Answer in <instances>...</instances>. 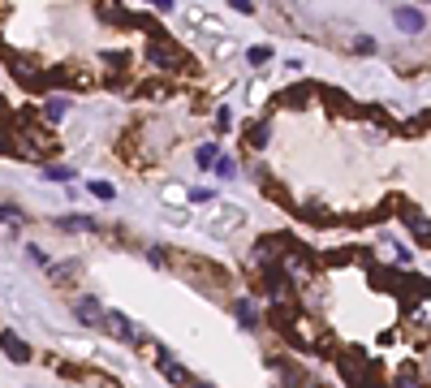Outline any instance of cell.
I'll return each instance as SVG.
<instances>
[{"label":"cell","instance_id":"29","mask_svg":"<svg viewBox=\"0 0 431 388\" xmlns=\"http://www.w3.org/2000/svg\"><path fill=\"white\" fill-rule=\"evenodd\" d=\"M229 125H233V117H229V108H220V113H216V129H220V134H224V129H229Z\"/></svg>","mask_w":431,"mask_h":388},{"label":"cell","instance_id":"7","mask_svg":"<svg viewBox=\"0 0 431 388\" xmlns=\"http://www.w3.org/2000/svg\"><path fill=\"white\" fill-rule=\"evenodd\" d=\"M73 315H78V324H87V328H99L104 324V306H99L95 298H78L73 302Z\"/></svg>","mask_w":431,"mask_h":388},{"label":"cell","instance_id":"4","mask_svg":"<svg viewBox=\"0 0 431 388\" xmlns=\"http://www.w3.org/2000/svg\"><path fill=\"white\" fill-rule=\"evenodd\" d=\"M397 203H401V220H405V229H410L418 242H431V220L418 212V207H410L405 199H397Z\"/></svg>","mask_w":431,"mask_h":388},{"label":"cell","instance_id":"16","mask_svg":"<svg viewBox=\"0 0 431 388\" xmlns=\"http://www.w3.org/2000/svg\"><path fill=\"white\" fill-rule=\"evenodd\" d=\"M138 95H143V99H168V95H173V82H168V78H151V82L138 87Z\"/></svg>","mask_w":431,"mask_h":388},{"label":"cell","instance_id":"18","mask_svg":"<svg viewBox=\"0 0 431 388\" xmlns=\"http://www.w3.org/2000/svg\"><path fill=\"white\" fill-rule=\"evenodd\" d=\"M65 113H69V99H61V95H48V99H43V117H48V121H61Z\"/></svg>","mask_w":431,"mask_h":388},{"label":"cell","instance_id":"21","mask_svg":"<svg viewBox=\"0 0 431 388\" xmlns=\"http://www.w3.org/2000/svg\"><path fill=\"white\" fill-rule=\"evenodd\" d=\"M216 177H224V181L238 177V160H233V155H220V160H216Z\"/></svg>","mask_w":431,"mask_h":388},{"label":"cell","instance_id":"23","mask_svg":"<svg viewBox=\"0 0 431 388\" xmlns=\"http://www.w3.org/2000/svg\"><path fill=\"white\" fill-rule=\"evenodd\" d=\"M393 388H423V380L414 371H401V375H393Z\"/></svg>","mask_w":431,"mask_h":388},{"label":"cell","instance_id":"11","mask_svg":"<svg viewBox=\"0 0 431 388\" xmlns=\"http://www.w3.org/2000/svg\"><path fill=\"white\" fill-rule=\"evenodd\" d=\"M242 134H246V147H255V151H263V147L272 143L268 121H250V125H242Z\"/></svg>","mask_w":431,"mask_h":388},{"label":"cell","instance_id":"1","mask_svg":"<svg viewBox=\"0 0 431 388\" xmlns=\"http://www.w3.org/2000/svg\"><path fill=\"white\" fill-rule=\"evenodd\" d=\"M143 61H147L151 69H160V73H173V69H194V61H190L177 43H168V39H151V43L143 48Z\"/></svg>","mask_w":431,"mask_h":388},{"label":"cell","instance_id":"8","mask_svg":"<svg viewBox=\"0 0 431 388\" xmlns=\"http://www.w3.org/2000/svg\"><path fill=\"white\" fill-rule=\"evenodd\" d=\"M95 17L108 26H130V13L121 9V0H95Z\"/></svg>","mask_w":431,"mask_h":388},{"label":"cell","instance_id":"3","mask_svg":"<svg viewBox=\"0 0 431 388\" xmlns=\"http://www.w3.org/2000/svg\"><path fill=\"white\" fill-rule=\"evenodd\" d=\"M99 332H108V336H117L121 345H143L147 341V332L134 324V319H125L121 310H104V324H99Z\"/></svg>","mask_w":431,"mask_h":388},{"label":"cell","instance_id":"2","mask_svg":"<svg viewBox=\"0 0 431 388\" xmlns=\"http://www.w3.org/2000/svg\"><path fill=\"white\" fill-rule=\"evenodd\" d=\"M341 371L349 375V384H353V388H384V384L375 380V371H379V367H375L371 358H363L358 350H349V354H341Z\"/></svg>","mask_w":431,"mask_h":388},{"label":"cell","instance_id":"20","mask_svg":"<svg viewBox=\"0 0 431 388\" xmlns=\"http://www.w3.org/2000/svg\"><path fill=\"white\" fill-rule=\"evenodd\" d=\"M246 61H250V65H268V61H272V48H263V43L246 48Z\"/></svg>","mask_w":431,"mask_h":388},{"label":"cell","instance_id":"32","mask_svg":"<svg viewBox=\"0 0 431 388\" xmlns=\"http://www.w3.org/2000/svg\"><path fill=\"white\" fill-rule=\"evenodd\" d=\"M190 388H212V384H194V380H190Z\"/></svg>","mask_w":431,"mask_h":388},{"label":"cell","instance_id":"30","mask_svg":"<svg viewBox=\"0 0 431 388\" xmlns=\"http://www.w3.org/2000/svg\"><path fill=\"white\" fill-rule=\"evenodd\" d=\"M229 5H233L238 13H255V0H229Z\"/></svg>","mask_w":431,"mask_h":388},{"label":"cell","instance_id":"17","mask_svg":"<svg viewBox=\"0 0 431 388\" xmlns=\"http://www.w3.org/2000/svg\"><path fill=\"white\" fill-rule=\"evenodd\" d=\"M233 315H238V324H242V328H250V332L259 328V310L250 306V302H233Z\"/></svg>","mask_w":431,"mask_h":388},{"label":"cell","instance_id":"6","mask_svg":"<svg viewBox=\"0 0 431 388\" xmlns=\"http://www.w3.org/2000/svg\"><path fill=\"white\" fill-rule=\"evenodd\" d=\"M393 22L401 26V31H410V35H414V31H423V26H427V13H423V9H414V5H397V9H393Z\"/></svg>","mask_w":431,"mask_h":388},{"label":"cell","instance_id":"10","mask_svg":"<svg viewBox=\"0 0 431 388\" xmlns=\"http://www.w3.org/2000/svg\"><path fill=\"white\" fill-rule=\"evenodd\" d=\"M156 358H160V367H164V380H173V384H186V388H190V371H186V367H182V362H177L168 350H160Z\"/></svg>","mask_w":431,"mask_h":388},{"label":"cell","instance_id":"25","mask_svg":"<svg viewBox=\"0 0 431 388\" xmlns=\"http://www.w3.org/2000/svg\"><path fill=\"white\" fill-rule=\"evenodd\" d=\"M91 194H95V199H117L112 181H91Z\"/></svg>","mask_w":431,"mask_h":388},{"label":"cell","instance_id":"19","mask_svg":"<svg viewBox=\"0 0 431 388\" xmlns=\"http://www.w3.org/2000/svg\"><path fill=\"white\" fill-rule=\"evenodd\" d=\"M194 160H198V168H216V160H220V147H216V143H203V147L194 151Z\"/></svg>","mask_w":431,"mask_h":388},{"label":"cell","instance_id":"27","mask_svg":"<svg viewBox=\"0 0 431 388\" xmlns=\"http://www.w3.org/2000/svg\"><path fill=\"white\" fill-rule=\"evenodd\" d=\"M220 194L216 190H190V203H203V207H207V203H216Z\"/></svg>","mask_w":431,"mask_h":388},{"label":"cell","instance_id":"9","mask_svg":"<svg viewBox=\"0 0 431 388\" xmlns=\"http://www.w3.org/2000/svg\"><path fill=\"white\" fill-rule=\"evenodd\" d=\"M276 371H281V388H307V371L298 367V362H289V358H276Z\"/></svg>","mask_w":431,"mask_h":388},{"label":"cell","instance_id":"15","mask_svg":"<svg viewBox=\"0 0 431 388\" xmlns=\"http://www.w3.org/2000/svg\"><path fill=\"white\" fill-rule=\"evenodd\" d=\"M315 91H319L315 82H298V87H289V91H281V103H289V108H302V103H307V99H311Z\"/></svg>","mask_w":431,"mask_h":388},{"label":"cell","instance_id":"22","mask_svg":"<svg viewBox=\"0 0 431 388\" xmlns=\"http://www.w3.org/2000/svg\"><path fill=\"white\" fill-rule=\"evenodd\" d=\"M43 177H48V181H73V168H65V164H48Z\"/></svg>","mask_w":431,"mask_h":388},{"label":"cell","instance_id":"13","mask_svg":"<svg viewBox=\"0 0 431 388\" xmlns=\"http://www.w3.org/2000/svg\"><path fill=\"white\" fill-rule=\"evenodd\" d=\"M78 259H61V264H48V276H52V285H69L73 276H78Z\"/></svg>","mask_w":431,"mask_h":388},{"label":"cell","instance_id":"24","mask_svg":"<svg viewBox=\"0 0 431 388\" xmlns=\"http://www.w3.org/2000/svg\"><path fill=\"white\" fill-rule=\"evenodd\" d=\"M423 129H431V108H427L423 117H414L410 125H405V134H423Z\"/></svg>","mask_w":431,"mask_h":388},{"label":"cell","instance_id":"31","mask_svg":"<svg viewBox=\"0 0 431 388\" xmlns=\"http://www.w3.org/2000/svg\"><path fill=\"white\" fill-rule=\"evenodd\" d=\"M151 9H160V13H173V9H177V0H151Z\"/></svg>","mask_w":431,"mask_h":388},{"label":"cell","instance_id":"5","mask_svg":"<svg viewBox=\"0 0 431 388\" xmlns=\"http://www.w3.org/2000/svg\"><path fill=\"white\" fill-rule=\"evenodd\" d=\"M0 350H5V358H9V362H17V367H22V362H31V345L22 341L17 332H9V328L0 332Z\"/></svg>","mask_w":431,"mask_h":388},{"label":"cell","instance_id":"28","mask_svg":"<svg viewBox=\"0 0 431 388\" xmlns=\"http://www.w3.org/2000/svg\"><path fill=\"white\" fill-rule=\"evenodd\" d=\"M0 220H5V224H17L22 212H17V207H9V203H0Z\"/></svg>","mask_w":431,"mask_h":388},{"label":"cell","instance_id":"26","mask_svg":"<svg viewBox=\"0 0 431 388\" xmlns=\"http://www.w3.org/2000/svg\"><path fill=\"white\" fill-rule=\"evenodd\" d=\"M353 52H358V57H371V52H375V39H371V35H358V39H353Z\"/></svg>","mask_w":431,"mask_h":388},{"label":"cell","instance_id":"12","mask_svg":"<svg viewBox=\"0 0 431 388\" xmlns=\"http://www.w3.org/2000/svg\"><path fill=\"white\" fill-rule=\"evenodd\" d=\"M99 65H104L108 78H125L134 61H130V52H104V61H99Z\"/></svg>","mask_w":431,"mask_h":388},{"label":"cell","instance_id":"14","mask_svg":"<svg viewBox=\"0 0 431 388\" xmlns=\"http://www.w3.org/2000/svg\"><path fill=\"white\" fill-rule=\"evenodd\" d=\"M57 224L65 233H99V220L95 216H57Z\"/></svg>","mask_w":431,"mask_h":388}]
</instances>
